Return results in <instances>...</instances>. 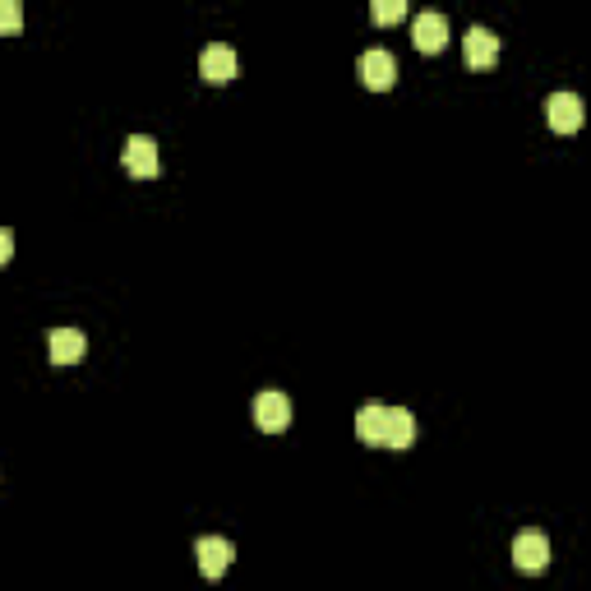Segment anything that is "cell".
<instances>
[{"mask_svg": "<svg viewBox=\"0 0 591 591\" xmlns=\"http://www.w3.org/2000/svg\"><path fill=\"white\" fill-rule=\"evenodd\" d=\"M384 448H411L416 444V416H411L407 407H388L384 416V439H379Z\"/></svg>", "mask_w": 591, "mask_h": 591, "instance_id": "30bf717a", "label": "cell"}, {"mask_svg": "<svg viewBox=\"0 0 591 591\" xmlns=\"http://www.w3.org/2000/svg\"><path fill=\"white\" fill-rule=\"evenodd\" d=\"M194 555H199V573H204V578H222L231 568V559H236V545H231L227 536H199V541H194Z\"/></svg>", "mask_w": 591, "mask_h": 591, "instance_id": "3957f363", "label": "cell"}, {"mask_svg": "<svg viewBox=\"0 0 591 591\" xmlns=\"http://www.w3.org/2000/svg\"><path fill=\"white\" fill-rule=\"evenodd\" d=\"M513 564H518L522 573H541V568L550 564V536L536 527L518 531V536H513Z\"/></svg>", "mask_w": 591, "mask_h": 591, "instance_id": "7a4b0ae2", "label": "cell"}, {"mask_svg": "<svg viewBox=\"0 0 591 591\" xmlns=\"http://www.w3.org/2000/svg\"><path fill=\"white\" fill-rule=\"evenodd\" d=\"M10 254H14V231L0 227V264H10Z\"/></svg>", "mask_w": 591, "mask_h": 591, "instance_id": "9a60e30c", "label": "cell"}, {"mask_svg": "<svg viewBox=\"0 0 591 591\" xmlns=\"http://www.w3.org/2000/svg\"><path fill=\"white\" fill-rule=\"evenodd\" d=\"M356 70H361V84L365 88H388L393 79H398V61H393V51H384V47L361 51Z\"/></svg>", "mask_w": 591, "mask_h": 591, "instance_id": "5b68a950", "label": "cell"}, {"mask_svg": "<svg viewBox=\"0 0 591 591\" xmlns=\"http://www.w3.org/2000/svg\"><path fill=\"white\" fill-rule=\"evenodd\" d=\"M402 14H407V0H374V19L379 24H398Z\"/></svg>", "mask_w": 591, "mask_h": 591, "instance_id": "4fadbf2b", "label": "cell"}, {"mask_svg": "<svg viewBox=\"0 0 591 591\" xmlns=\"http://www.w3.org/2000/svg\"><path fill=\"white\" fill-rule=\"evenodd\" d=\"M125 171L130 176H157V139H148V134H130L125 139Z\"/></svg>", "mask_w": 591, "mask_h": 591, "instance_id": "ba28073f", "label": "cell"}, {"mask_svg": "<svg viewBox=\"0 0 591 591\" xmlns=\"http://www.w3.org/2000/svg\"><path fill=\"white\" fill-rule=\"evenodd\" d=\"M384 416H388L384 402H365V407L356 411V435H361V444H379V439H384Z\"/></svg>", "mask_w": 591, "mask_h": 591, "instance_id": "7c38bea8", "label": "cell"}, {"mask_svg": "<svg viewBox=\"0 0 591 591\" xmlns=\"http://www.w3.org/2000/svg\"><path fill=\"white\" fill-rule=\"evenodd\" d=\"M236 51L227 47V42H208L204 56H199V70H204L208 84H227V79H236Z\"/></svg>", "mask_w": 591, "mask_h": 591, "instance_id": "52a82bcc", "label": "cell"}, {"mask_svg": "<svg viewBox=\"0 0 591 591\" xmlns=\"http://www.w3.org/2000/svg\"><path fill=\"white\" fill-rule=\"evenodd\" d=\"M24 24V5L19 0H0V33H14Z\"/></svg>", "mask_w": 591, "mask_h": 591, "instance_id": "5bb4252c", "label": "cell"}, {"mask_svg": "<svg viewBox=\"0 0 591 591\" xmlns=\"http://www.w3.org/2000/svg\"><path fill=\"white\" fill-rule=\"evenodd\" d=\"M545 121H550V130L559 134H573L582 125V97L568 93V88H559V93L545 97Z\"/></svg>", "mask_w": 591, "mask_h": 591, "instance_id": "277c9868", "label": "cell"}, {"mask_svg": "<svg viewBox=\"0 0 591 591\" xmlns=\"http://www.w3.org/2000/svg\"><path fill=\"white\" fill-rule=\"evenodd\" d=\"M462 51H467V65H476V70L495 65L499 61V37H495V28L471 24L467 37H462Z\"/></svg>", "mask_w": 591, "mask_h": 591, "instance_id": "8992f818", "label": "cell"}, {"mask_svg": "<svg viewBox=\"0 0 591 591\" xmlns=\"http://www.w3.org/2000/svg\"><path fill=\"white\" fill-rule=\"evenodd\" d=\"M250 407H254V425L268 430V435H278V430H287V425H291V398H287V393H278V388L254 393Z\"/></svg>", "mask_w": 591, "mask_h": 591, "instance_id": "6da1fadb", "label": "cell"}, {"mask_svg": "<svg viewBox=\"0 0 591 591\" xmlns=\"http://www.w3.org/2000/svg\"><path fill=\"white\" fill-rule=\"evenodd\" d=\"M411 37H416V47L421 51H439L448 42V19L439 10H421L411 19Z\"/></svg>", "mask_w": 591, "mask_h": 591, "instance_id": "9c48e42d", "label": "cell"}, {"mask_svg": "<svg viewBox=\"0 0 591 591\" xmlns=\"http://www.w3.org/2000/svg\"><path fill=\"white\" fill-rule=\"evenodd\" d=\"M88 351V338L79 328H51V361L56 365H74Z\"/></svg>", "mask_w": 591, "mask_h": 591, "instance_id": "8fae6325", "label": "cell"}]
</instances>
